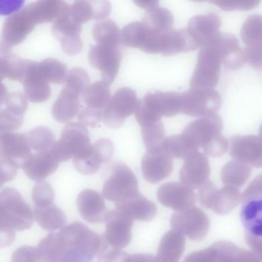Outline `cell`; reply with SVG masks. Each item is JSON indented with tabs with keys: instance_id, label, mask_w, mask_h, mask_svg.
<instances>
[{
	"instance_id": "obj_4",
	"label": "cell",
	"mask_w": 262,
	"mask_h": 262,
	"mask_svg": "<svg viewBox=\"0 0 262 262\" xmlns=\"http://www.w3.org/2000/svg\"><path fill=\"white\" fill-rule=\"evenodd\" d=\"M90 135L85 126L71 122L62 130L60 139L50 148L53 156L59 162L82 159L91 150Z\"/></svg>"
},
{
	"instance_id": "obj_34",
	"label": "cell",
	"mask_w": 262,
	"mask_h": 262,
	"mask_svg": "<svg viewBox=\"0 0 262 262\" xmlns=\"http://www.w3.org/2000/svg\"><path fill=\"white\" fill-rule=\"evenodd\" d=\"M93 36L97 44L119 47L121 40V32L117 25L110 19L96 23L93 26Z\"/></svg>"
},
{
	"instance_id": "obj_18",
	"label": "cell",
	"mask_w": 262,
	"mask_h": 262,
	"mask_svg": "<svg viewBox=\"0 0 262 262\" xmlns=\"http://www.w3.org/2000/svg\"><path fill=\"white\" fill-rule=\"evenodd\" d=\"M209 45L217 50L222 63L228 70H239L246 62L245 52L241 47L238 39L234 35L219 33Z\"/></svg>"
},
{
	"instance_id": "obj_61",
	"label": "cell",
	"mask_w": 262,
	"mask_h": 262,
	"mask_svg": "<svg viewBox=\"0 0 262 262\" xmlns=\"http://www.w3.org/2000/svg\"><path fill=\"white\" fill-rule=\"evenodd\" d=\"M126 262H160L151 254H136L128 256Z\"/></svg>"
},
{
	"instance_id": "obj_2",
	"label": "cell",
	"mask_w": 262,
	"mask_h": 262,
	"mask_svg": "<svg viewBox=\"0 0 262 262\" xmlns=\"http://www.w3.org/2000/svg\"><path fill=\"white\" fill-rule=\"evenodd\" d=\"M34 212L20 193L13 188L0 192V236L1 246H8L15 239V231L31 228Z\"/></svg>"
},
{
	"instance_id": "obj_35",
	"label": "cell",
	"mask_w": 262,
	"mask_h": 262,
	"mask_svg": "<svg viewBox=\"0 0 262 262\" xmlns=\"http://www.w3.org/2000/svg\"><path fill=\"white\" fill-rule=\"evenodd\" d=\"M142 22L151 30L162 35H165L172 31L173 16L169 10L165 8H159L148 12Z\"/></svg>"
},
{
	"instance_id": "obj_3",
	"label": "cell",
	"mask_w": 262,
	"mask_h": 262,
	"mask_svg": "<svg viewBox=\"0 0 262 262\" xmlns=\"http://www.w3.org/2000/svg\"><path fill=\"white\" fill-rule=\"evenodd\" d=\"M182 113V94L174 92L148 93L141 101L136 113L140 126L160 121L163 116L173 117Z\"/></svg>"
},
{
	"instance_id": "obj_63",
	"label": "cell",
	"mask_w": 262,
	"mask_h": 262,
	"mask_svg": "<svg viewBox=\"0 0 262 262\" xmlns=\"http://www.w3.org/2000/svg\"><path fill=\"white\" fill-rule=\"evenodd\" d=\"M259 134H260V137L262 139V124L260 127V131H259Z\"/></svg>"
},
{
	"instance_id": "obj_62",
	"label": "cell",
	"mask_w": 262,
	"mask_h": 262,
	"mask_svg": "<svg viewBox=\"0 0 262 262\" xmlns=\"http://www.w3.org/2000/svg\"><path fill=\"white\" fill-rule=\"evenodd\" d=\"M134 4L140 8L145 9L147 11L151 12L159 8V3L156 0H150V1H134Z\"/></svg>"
},
{
	"instance_id": "obj_5",
	"label": "cell",
	"mask_w": 262,
	"mask_h": 262,
	"mask_svg": "<svg viewBox=\"0 0 262 262\" xmlns=\"http://www.w3.org/2000/svg\"><path fill=\"white\" fill-rule=\"evenodd\" d=\"M139 193L138 180L133 171L125 164H114L111 174L102 188V194L105 199L119 204Z\"/></svg>"
},
{
	"instance_id": "obj_50",
	"label": "cell",
	"mask_w": 262,
	"mask_h": 262,
	"mask_svg": "<svg viewBox=\"0 0 262 262\" xmlns=\"http://www.w3.org/2000/svg\"><path fill=\"white\" fill-rule=\"evenodd\" d=\"M40 254L36 247L26 246L17 248L12 254L11 262H40Z\"/></svg>"
},
{
	"instance_id": "obj_26",
	"label": "cell",
	"mask_w": 262,
	"mask_h": 262,
	"mask_svg": "<svg viewBox=\"0 0 262 262\" xmlns=\"http://www.w3.org/2000/svg\"><path fill=\"white\" fill-rule=\"evenodd\" d=\"M116 209L133 220L142 222H149L157 214L156 205L140 193L125 202L116 204Z\"/></svg>"
},
{
	"instance_id": "obj_54",
	"label": "cell",
	"mask_w": 262,
	"mask_h": 262,
	"mask_svg": "<svg viewBox=\"0 0 262 262\" xmlns=\"http://www.w3.org/2000/svg\"><path fill=\"white\" fill-rule=\"evenodd\" d=\"M229 147V142L223 136H219L203 148L205 155L211 157H219L225 154Z\"/></svg>"
},
{
	"instance_id": "obj_43",
	"label": "cell",
	"mask_w": 262,
	"mask_h": 262,
	"mask_svg": "<svg viewBox=\"0 0 262 262\" xmlns=\"http://www.w3.org/2000/svg\"><path fill=\"white\" fill-rule=\"evenodd\" d=\"M90 85V77L83 69L75 68L67 73L64 89L80 96Z\"/></svg>"
},
{
	"instance_id": "obj_59",
	"label": "cell",
	"mask_w": 262,
	"mask_h": 262,
	"mask_svg": "<svg viewBox=\"0 0 262 262\" xmlns=\"http://www.w3.org/2000/svg\"><path fill=\"white\" fill-rule=\"evenodd\" d=\"M251 194H262V174L251 182L242 195V199Z\"/></svg>"
},
{
	"instance_id": "obj_55",
	"label": "cell",
	"mask_w": 262,
	"mask_h": 262,
	"mask_svg": "<svg viewBox=\"0 0 262 262\" xmlns=\"http://www.w3.org/2000/svg\"><path fill=\"white\" fill-rule=\"evenodd\" d=\"M62 50L69 56H76L82 49V42L80 36L63 38L59 40Z\"/></svg>"
},
{
	"instance_id": "obj_19",
	"label": "cell",
	"mask_w": 262,
	"mask_h": 262,
	"mask_svg": "<svg viewBox=\"0 0 262 262\" xmlns=\"http://www.w3.org/2000/svg\"><path fill=\"white\" fill-rule=\"evenodd\" d=\"M157 198L164 206L177 212L186 211L195 202L194 193L190 188L177 182L162 185L158 190Z\"/></svg>"
},
{
	"instance_id": "obj_21",
	"label": "cell",
	"mask_w": 262,
	"mask_h": 262,
	"mask_svg": "<svg viewBox=\"0 0 262 262\" xmlns=\"http://www.w3.org/2000/svg\"><path fill=\"white\" fill-rule=\"evenodd\" d=\"M31 146L28 137L21 133H1L0 158L8 159L22 168L24 162L31 156Z\"/></svg>"
},
{
	"instance_id": "obj_14",
	"label": "cell",
	"mask_w": 262,
	"mask_h": 262,
	"mask_svg": "<svg viewBox=\"0 0 262 262\" xmlns=\"http://www.w3.org/2000/svg\"><path fill=\"white\" fill-rule=\"evenodd\" d=\"M230 156L237 162L262 168L261 138L253 135L231 138Z\"/></svg>"
},
{
	"instance_id": "obj_15",
	"label": "cell",
	"mask_w": 262,
	"mask_h": 262,
	"mask_svg": "<svg viewBox=\"0 0 262 262\" xmlns=\"http://www.w3.org/2000/svg\"><path fill=\"white\" fill-rule=\"evenodd\" d=\"M114 145L108 139H102L93 144L91 150L82 159H73V164L81 174H94L103 164L111 160L114 154Z\"/></svg>"
},
{
	"instance_id": "obj_58",
	"label": "cell",
	"mask_w": 262,
	"mask_h": 262,
	"mask_svg": "<svg viewBox=\"0 0 262 262\" xmlns=\"http://www.w3.org/2000/svg\"><path fill=\"white\" fill-rule=\"evenodd\" d=\"M94 7L95 19L96 20H102L110 15L112 10L111 4L108 1H93Z\"/></svg>"
},
{
	"instance_id": "obj_9",
	"label": "cell",
	"mask_w": 262,
	"mask_h": 262,
	"mask_svg": "<svg viewBox=\"0 0 262 262\" xmlns=\"http://www.w3.org/2000/svg\"><path fill=\"white\" fill-rule=\"evenodd\" d=\"M36 25L37 22L27 7L9 16L3 27L1 53H10L11 48L20 44Z\"/></svg>"
},
{
	"instance_id": "obj_57",
	"label": "cell",
	"mask_w": 262,
	"mask_h": 262,
	"mask_svg": "<svg viewBox=\"0 0 262 262\" xmlns=\"http://www.w3.org/2000/svg\"><path fill=\"white\" fill-rule=\"evenodd\" d=\"M129 254L121 249L110 247L104 253L102 260L104 262H126Z\"/></svg>"
},
{
	"instance_id": "obj_53",
	"label": "cell",
	"mask_w": 262,
	"mask_h": 262,
	"mask_svg": "<svg viewBox=\"0 0 262 262\" xmlns=\"http://www.w3.org/2000/svg\"><path fill=\"white\" fill-rule=\"evenodd\" d=\"M183 262H219V253L212 246L211 248L191 253L185 257Z\"/></svg>"
},
{
	"instance_id": "obj_37",
	"label": "cell",
	"mask_w": 262,
	"mask_h": 262,
	"mask_svg": "<svg viewBox=\"0 0 262 262\" xmlns=\"http://www.w3.org/2000/svg\"><path fill=\"white\" fill-rule=\"evenodd\" d=\"M142 136L147 151L160 149L165 138V128L162 121L142 125Z\"/></svg>"
},
{
	"instance_id": "obj_32",
	"label": "cell",
	"mask_w": 262,
	"mask_h": 262,
	"mask_svg": "<svg viewBox=\"0 0 262 262\" xmlns=\"http://www.w3.org/2000/svg\"><path fill=\"white\" fill-rule=\"evenodd\" d=\"M27 60H24L13 53H5L1 56L0 79L22 82L27 70Z\"/></svg>"
},
{
	"instance_id": "obj_22",
	"label": "cell",
	"mask_w": 262,
	"mask_h": 262,
	"mask_svg": "<svg viewBox=\"0 0 262 262\" xmlns=\"http://www.w3.org/2000/svg\"><path fill=\"white\" fill-rule=\"evenodd\" d=\"M27 99L33 103L46 102L51 95L50 83L38 70L37 62L27 61V70L22 82Z\"/></svg>"
},
{
	"instance_id": "obj_38",
	"label": "cell",
	"mask_w": 262,
	"mask_h": 262,
	"mask_svg": "<svg viewBox=\"0 0 262 262\" xmlns=\"http://www.w3.org/2000/svg\"><path fill=\"white\" fill-rule=\"evenodd\" d=\"M38 70L49 83L61 84L67 78V67L60 61L47 59L37 62Z\"/></svg>"
},
{
	"instance_id": "obj_25",
	"label": "cell",
	"mask_w": 262,
	"mask_h": 262,
	"mask_svg": "<svg viewBox=\"0 0 262 262\" xmlns=\"http://www.w3.org/2000/svg\"><path fill=\"white\" fill-rule=\"evenodd\" d=\"M59 162L49 151L32 154L23 165L24 172L31 180L43 182L50 174H53L59 167Z\"/></svg>"
},
{
	"instance_id": "obj_31",
	"label": "cell",
	"mask_w": 262,
	"mask_h": 262,
	"mask_svg": "<svg viewBox=\"0 0 262 262\" xmlns=\"http://www.w3.org/2000/svg\"><path fill=\"white\" fill-rule=\"evenodd\" d=\"M34 217L41 228L47 231H56L64 227L67 217L64 211L55 205L35 208Z\"/></svg>"
},
{
	"instance_id": "obj_48",
	"label": "cell",
	"mask_w": 262,
	"mask_h": 262,
	"mask_svg": "<svg viewBox=\"0 0 262 262\" xmlns=\"http://www.w3.org/2000/svg\"><path fill=\"white\" fill-rule=\"evenodd\" d=\"M211 4L217 6L225 11H234V10H251L256 8L260 1L258 0H216L211 1Z\"/></svg>"
},
{
	"instance_id": "obj_20",
	"label": "cell",
	"mask_w": 262,
	"mask_h": 262,
	"mask_svg": "<svg viewBox=\"0 0 262 262\" xmlns=\"http://www.w3.org/2000/svg\"><path fill=\"white\" fill-rule=\"evenodd\" d=\"M221 25L220 17L214 13L197 15L190 19L187 30L198 47L203 48L209 45L219 34Z\"/></svg>"
},
{
	"instance_id": "obj_51",
	"label": "cell",
	"mask_w": 262,
	"mask_h": 262,
	"mask_svg": "<svg viewBox=\"0 0 262 262\" xmlns=\"http://www.w3.org/2000/svg\"><path fill=\"white\" fill-rule=\"evenodd\" d=\"M102 111L103 110H96L90 107L85 108L78 115L79 123L84 126L96 128L102 120Z\"/></svg>"
},
{
	"instance_id": "obj_29",
	"label": "cell",
	"mask_w": 262,
	"mask_h": 262,
	"mask_svg": "<svg viewBox=\"0 0 262 262\" xmlns=\"http://www.w3.org/2000/svg\"><path fill=\"white\" fill-rule=\"evenodd\" d=\"M79 96L63 89L52 108V114L55 120L60 123H67L71 121L79 113Z\"/></svg>"
},
{
	"instance_id": "obj_52",
	"label": "cell",
	"mask_w": 262,
	"mask_h": 262,
	"mask_svg": "<svg viewBox=\"0 0 262 262\" xmlns=\"http://www.w3.org/2000/svg\"><path fill=\"white\" fill-rule=\"evenodd\" d=\"M246 62L257 70H262V42L246 45L244 50Z\"/></svg>"
},
{
	"instance_id": "obj_30",
	"label": "cell",
	"mask_w": 262,
	"mask_h": 262,
	"mask_svg": "<svg viewBox=\"0 0 262 262\" xmlns=\"http://www.w3.org/2000/svg\"><path fill=\"white\" fill-rule=\"evenodd\" d=\"M185 237L174 231L167 232L161 241L157 258L160 262H179L184 249Z\"/></svg>"
},
{
	"instance_id": "obj_45",
	"label": "cell",
	"mask_w": 262,
	"mask_h": 262,
	"mask_svg": "<svg viewBox=\"0 0 262 262\" xmlns=\"http://www.w3.org/2000/svg\"><path fill=\"white\" fill-rule=\"evenodd\" d=\"M70 16L73 20L82 25L95 19L93 1H76L70 7Z\"/></svg>"
},
{
	"instance_id": "obj_44",
	"label": "cell",
	"mask_w": 262,
	"mask_h": 262,
	"mask_svg": "<svg viewBox=\"0 0 262 262\" xmlns=\"http://www.w3.org/2000/svg\"><path fill=\"white\" fill-rule=\"evenodd\" d=\"M162 148L171 159L176 158L185 159L191 153L194 152L190 149L181 134L166 138Z\"/></svg>"
},
{
	"instance_id": "obj_1",
	"label": "cell",
	"mask_w": 262,
	"mask_h": 262,
	"mask_svg": "<svg viewBox=\"0 0 262 262\" xmlns=\"http://www.w3.org/2000/svg\"><path fill=\"white\" fill-rule=\"evenodd\" d=\"M110 245L100 236L79 222L64 227L59 232H53L39 242L42 262H93L102 260Z\"/></svg>"
},
{
	"instance_id": "obj_11",
	"label": "cell",
	"mask_w": 262,
	"mask_h": 262,
	"mask_svg": "<svg viewBox=\"0 0 262 262\" xmlns=\"http://www.w3.org/2000/svg\"><path fill=\"white\" fill-rule=\"evenodd\" d=\"M171 226L176 232L192 240H201L208 234L210 222L202 210L194 208L173 214Z\"/></svg>"
},
{
	"instance_id": "obj_41",
	"label": "cell",
	"mask_w": 262,
	"mask_h": 262,
	"mask_svg": "<svg viewBox=\"0 0 262 262\" xmlns=\"http://www.w3.org/2000/svg\"><path fill=\"white\" fill-rule=\"evenodd\" d=\"M241 38L245 45L262 42V16L251 15L242 25Z\"/></svg>"
},
{
	"instance_id": "obj_47",
	"label": "cell",
	"mask_w": 262,
	"mask_h": 262,
	"mask_svg": "<svg viewBox=\"0 0 262 262\" xmlns=\"http://www.w3.org/2000/svg\"><path fill=\"white\" fill-rule=\"evenodd\" d=\"M27 99L26 95L22 93H8L1 99V105H5V108L9 111L23 116L28 107Z\"/></svg>"
},
{
	"instance_id": "obj_42",
	"label": "cell",
	"mask_w": 262,
	"mask_h": 262,
	"mask_svg": "<svg viewBox=\"0 0 262 262\" xmlns=\"http://www.w3.org/2000/svg\"><path fill=\"white\" fill-rule=\"evenodd\" d=\"M52 30L55 37L58 40H60L63 38L79 36L82 30V25L72 19L70 10L68 13L62 15L53 23Z\"/></svg>"
},
{
	"instance_id": "obj_56",
	"label": "cell",
	"mask_w": 262,
	"mask_h": 262,
	"mask_svg": "<svg viewBox=\"0 0 262 262\" xmlns=\"http://www.w3.org/2000/svg\"><path fill=\"white\" fill-rule=\"evenodd\" d=\"M0 165H1V185L5 182H10L14 179L16 176L19 165L8 159L0 158Z\"/></svg>"
},
{
	"instance_id": "obj_39",
	"label": "cell",
	"mask_w": 262,
	"mask_h": 262,
	"mask_svg": "<svg viewBox=\"0 0 262 262\" xmlns=\"http://www.w3.org/2000/svg\"><path fill=\"white\" fill-rule=\"evenodd\" d=\"M146 38V27L142 22H133L121 31V40L127 47L142 50Z\"/></svg>"
},
{
	"instance_id": "obj_17",
	"label": "cell",
	"mask_w": 262,
	"mask_h": 262,
	"mask_svg": "<svg viewBox=\"0 0 262 262\" xmlns=\"http://www.w3.org/2000/svg\"><path fill=\"white\" fill-rule=\"evenodd\" d=\"M173 171L172 159L163 149L147 151L142 161V176L149 183H158Z\"/></svg>"
},
{
	"instance_id": "obj_40",
	"label": "cell",
	"mask_w": 262,
	"mask_h": 262,
	"mask_svg": "<svg viewBox=\"0 0 262 262\" xmlns=\"http://www.w3.org/2000/svg\"><path fill=\"white\" fill-rule=\"evenodd\" d=\"M32 148L38 152L49 151L54 145L55 136L48 127L38 126L33 128L27 136Z\"/></svg>"
},
{
	"instance_id": "obj_23",
	"label": "cell",
	"mask_w": 262,
	"mask_h": 262,
	"mask_svg": "<svg viewBox=\"0 0 262 262\" xmlns=\"http://www.w3.org/2000/svg\"><path fill=\"white\" fill-rule=\"evenodd\" d=\"M77 207L82 217L90 223L105 222L108 211L103 196L96 191L85 189L77 198Z\"/></svg>"
},
{
	"instance_id": "obj_28",
	"label": "cell",
	"mask_w": 262,
	"mask_h": 262,
	"mask_svg": "<svg viewBox=\"0 0 262 262\" xmlns=\"http://www.w3.org/2000/svg\"><path fill=\"white\" fill-rule=\"evenodd\" d=\"M27 7L34 16L38 25L54 23L70 10L67 3L59 0H40L31 3Z\"/></svg>"
},
{
	"instance_id": "obj_24",
	"label": "cell",
	"mask_w": 262,
	"mask_h": 262,
	"mask_svg": "<svg viewBox=\"0 0 262 262\" xmlns=\"http://www.w3.org/2000/svg\"><path fill=\"white\" fill-rule=\"evenodd\" d=\"M240 217L247 234L262 237V194L244 198Z\"/></svg>"
},
{
	"instance_id": "obj_8",
	"label": "cell",
	"mask_w": 262,
	"mask_h": 262,
	"mask_svg": "<svg viewBox=\"0 0 262 262\" xmlns=\"http://www.w3.org/2000/svg\"><path fill=\"white\" fill-rule=\"evenodd\" d=\"M222 103L220 95L214 89L191 88L182 94V113L191 117L217 114Z\"/></svg>"
},
{
	"instance_id": "obj_12",
	"label": "cell",
	"mask_w": 262,
	"mask_h": 262,
	"mask_svg": "<svg viewBox=\"0 0 262 262\" xmlns=\"http://www.w3.org/2000/svg\"><path fill=\"white\" fill-rule=\"evenodd\" d=\"M89 61L95 69L99 70L102 81L110 85L119 73L121 53L118 47L97 44L90 50Z\"/></svg>"
},
{
	"instance_id": "obj_46",
	"label": "cell",
	"mask_w": 262,
	"mask_h": 262,
	"mask_svg": "<svg viewBox=\"0 0 262 262\" xmlns=\"http://www.w3.org/2000/svg\"><path fill=\"white\" fill-rule=\"evenodd\" d=\"M54 197V190L47 182H38L33 188V200L36 208L53 205Z\"/></svg>"
},
{
	"instance_id": "obj_64",
	"label": "cell",
	"mask_w": 262,
	"mask_h": 262,
	"mask_svg": "<svg viewBox=\"0 0 262 262\" xmlns=\"http://www.w3.org/2000/svg\"><path fill=\"white\" fill-rule=\"evenodd\" d=\"M219 262H237L236 260H222V261Z\"/></svg>"
},
{
	"instance_id": "obj_27",
	"label": "cell",
	"mask_w": 262,
	"mask_h": 262,
	"mask_svg": "<svg viewBox=\"0 0 262 262\" xmlns=\"http://www.w3.org/2000/svg\"><path fill=\"white\" fill-rule=\"evenodd\" d=\"M199 48L187 30L169 32L162 37L160 53L164 56H174L181 53L193 51Z\"/></svg>"
},
{
	"instance_id": "obj_16",
	"label": "cell",
	"mask_w": 262,
	"mask_h": 262,
	"mask_svg": "<svg viewBox=\"0 0 262 262\" xmlns=\"http://www.w3.org/2000/svg\"><path fill=\"white\" fill-rule=\"evenodd\" d=\"M180 171V180L190 188H202L208 182L210 165L206 156L199 151L191 153Z\"/></svg>"
},
{
	"instance_id": "obj_13",
	"label": "cell",
	"mask_w": 262,
	"mask_h": 262,
	"mask_svg": "<svg viewBox=\"0 0 262 262\" xmlns=\"http://www.w3.org/2000/svg\"><path fill=\"white\" fill-rule=\"evenodd\" d=\"M105 222L106 227L104 237L112 248L122 249L131 242L133 219L115 209L108 211Z\"/></svg>"
},
{
	"instance_id": "obj_10",
	"label": "cell",
	"mask_w": 262,
	"mask_h": 262,
	"mask_svg": "<svg viewBox=\"0 0 262 262\" xmlns=\"http://www.w3.org/2000/svg\"><path fill=\"white\" fill-rule=\"evenodd\" d=\"M221 64L220 56L212 46L202 48L190 79L191 88L214 89L219 82Z\"/></svg>"
},
{
	"instance_id": "obj_36",
	"label": "cell",
	"mask_w": 262,
	"mask_h": 262,
	"mask_svg": "<svg viewBox=\"0 0 262 262\" xmlns=\"http://www.w3.org/2000/svg\"><path fill=\"white\" fill-rule=\"evenodd\" d=\"M249 165L237 161L228 162L222 168V182L228 186L240 187L251 176Z\"/></svg>"
},
{
	"instance_id": "obj_6",
	"label": "cell",
	"mask_w": 262,
	"mask_h": 262,
	"mask_svg": "<svg viewBox=\"0 0 262 262\" xmlns=\"http://www.w3.org/2000/svg\"><path fill=\"white\" fill-rule=\"evenodd\" d=\"M223 121L217 114L200 118L186 125L182 137L192 151L204 148L213 140L222 136Z\"/></svg>"
},
{
	"instance_id": "obj_49",
	"label": "cell",
	"mask_w": 262,
	"mask_h": 262,
	"mask_svg": "<svg viewBox=\"0 0 262 262\" xmlns=\"http://www.w3.org/2000/svg\"><path fill=\"white\" fill-rule=\"evenodd\" d=\"M23 116L15 114L7 108L0 111V131L2 133H10L18 129L22 125Z\"/></svg>"
},
{
	"instance_id": "obj_33",
	"label": "cell",
	"mask_w": 262,
	"mask_h": 262,
	"mask_svg": "<svg viewBox=\"0 0 262 262\" xmlns=\"http://www.w3.org/2000/svg\"><path fill=\"white\" fill-rule=\"evenodd\" d=\"M84 103L90 108L103 110L111 100L110 87L103 81L90 84L82 93Z\"/></svg>"
},
{
	"instance_id": "obj_7",
	"label": "cell",
	"mask_w": 262,
	"mask_h": 262,
	"mask_svg": "<svg viewBox=\"0 0 262 262\" xmlns=\"http://www.w3.org/2000/svg\"><path fill=\"white\" fill-rule=\"evenodd\" d=\"M140 102L134 90L119 89L102 111V121L108 128H120L128 116L136 113Z\"/></svg>"
},
{
	"instance_id": "obj_60",
	"label": "cell",
	"mask_w": 262,
	"mask_h": 262,
	"mask_svg": "<svg viewBox=\"0 0 262 262\" xmlns=\"http://www.w3.org/2000/svg\"><path fill=\"white\" fill-rule=\"evenodd\" d=\"M246 241L248 245L254 251V254L262 262V237H255L246 234Z\"/></svg>"
}]
</instances>
